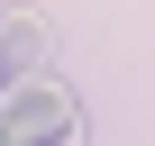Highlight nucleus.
I'll list each match as a JSON object with an SVG mask.
<instances>
[{"mask_svg":"<svg viewBox=\"0 0 155 146\" xmlns=\"http://www.w3.org/2000/svg\"><path fill=\"white\" fill-rule=\"evenodd\" d=\"M0 146H9V137H0Z\"/></svg>","mask_w":155,"mask_h":146,"instance_id":"obj_4","label":"nucleus"},{"mask_svg":"<svg viewBox=\"0 0 155 146\" xmlns=\"http://www.w3.org/2000/svg\"><path fill=\"white\" fill-rule=\"evenodd\" d=\"M46 64H55V28H46V9L9 0V9H0V82H18V73H46Z\"/></svg>","mask_w":155,"mask_h":146,"instance_id":"obj_2","label":"nucleus"},{"mask_svg":"<svg viewBox=\"0 0 155 146\" xmlns=\"http://www.w3.org/2000/svg\"><path fill=\"white\" fill-rule=\"evenodd\" d=\"M0 137H9V146H73V137H82V101H73V82H55V73H18V82L0 91Z\"/></svg>","mask_w":155,"mask_h":146,"instance_id":"obj_1","label":"nucleus"},{"mask_svg":"<svg viewBox=\"0 0 155 146\" xmlns=\"http://www.w3.org/2000/svg\"><path fill=\"white\" fill-rule=\"evenodd\" d=\"M0 91H9V82H0Z\"/></svg>","mask_w":155,"mask_h":146,"instance_id":"obj_3","label":"nucleus"}]
</instances>
